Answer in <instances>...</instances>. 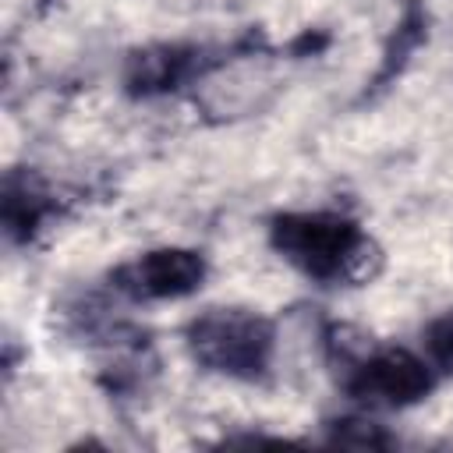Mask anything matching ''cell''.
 I'll list each match as a JSON object with an SVG mask.
<instances>
[{
	"mask_svg": "<svg viewBox=\"0 0 453 453\" xmlns=\"http://www.w3.org/2000/svg\"><path fill=\"white\" fill-rule=\"evenodd\" d=\"M110 280H113V290H120L131 301L188 297L205 280V258L191 248H156L120 265Z\"/></svg>",
	"mask_w": 453,
	"mask_h": 453,
	"instance_id": "277c9868",
	"label": "cell"
},
{
	"mask_svg": "<svg viewBox=\"0 0 453 453\" xmlns=\"http://www.w3.org/2000/svg\"><path fill=\"white\" fill-rule=\"evenodd\" d=\"M4 230L11 241H28L53 212V195L28 173L11 170L4 177Z\"/></svg>",
	"mask_w": 453,
	"mask_h": 453,
	"instance_id": "8992f818",
	"label": "cell"
},
{
	"mask_svg": "<svg viewBox=\"0 0 453 453\" xmlns=\"http://www.w3.org/2000/svg\"><path fill=\"white\" fill-rule=\"evenodd\" d=\"M333 442H340V446H389V435L379 432V425H372V421L343 418V421H333Z\"/></svg>",
	"mask_w": 453,
	"mask_h": 453,
	"instance_id": "9c48e42d",
	"label": "cell"
},
{
	"mask_svg": "<svg viewBox=\"0 0 453 453\" xmlns=\"http://www.w3.org/2000/svg\"><path fill=\"white\" fill-rule=\"evenodd\" d=\"M191 357L226 379L258 382L273 368L276 329L251 308H209L188 326Z\"/></svg>",
	"mask_w": 453,
	"mask_h": 453,
	"instance_id": "7a4b0ae2",
	"label": "cell"
},
{
	"mask_svg": "<svg viewBox=\"0 0 453 453\" xmlns=\"http://www.w3.org/2000/svg\"><path fill=\"white\" fill-rule=\"evenodd\" d=\"M343 368V389L368 407H411L435 386V368L400 347L361 350L350 343L333 347Z\"/></svg>",
	"mask_w": 453,
	"mask_h": 453,
	"instance_id": "3957f363",
	"label": "cell"
},
{
	"mask_svg": "<svg viewBox=\"0 0 453 453\" xmlns=\"http://www.w3.org/2000/svg\"><path fill=\"white\" fill-rule=\"evenodd\" d=\"M283 262L319 283H368L382 269L379 244L340 212H283L269 226Z\"/></svg>",
	"mask_w": 453,
	"mask_h": 453,
	"instance_id": "6da1fadb",
	"label": "cell"
},
{
	"mask_svg": "<svg viewBox=\"0 0 453 453\" xmlns=\"http://www.w3.org/2000/svg\"><path fill=\"white\" fill-rule=\"evenodd\" d=\"M425 32H428L425 7H421V4H411V7L403 11V18H400L396 32H393L389 42H386V60H382V71L375 74V85H382L386 78H393V74L407 64V57L425 42Z\"/></svg>",
	"mask_w": 453,
	"mask_h": 453,
	"instance_id": "52a82bcc",
	"label": "cell"
},
{
	"mask_svg": "<svg viewBox=\"0 0 453 453\" xmlns=\"http://www.w3.org/2000/svg\"><path fill=\"white\" fill-rule=\"evenodd\" d=\"M205 67H212V60L205 57L202 46H149V50L131 53L124 85L134 96H159V92H170L191 81Z\"/></svg>",
	"mask_w": 453,
	"mask_h": 453,
	"instance_id": "5b68a950",
	"label": "cell"
},
{
	"mask_svg": "<svg viewBox=\"0 0 453 453\" xmlns=\"http://www.w3.org/2000/svg\"><path fill=\"white\" fill-rule=\"evenodd\" d=\"M425 340V354H428V365L442 375H453V308L442 311L439 319H432L421 333Z\"/></svg>",
	"mask_w": 453,
	"mask_h": 453,
	"instance_id": "ba28073f",
	"label": "cell"
}]
</instances>
